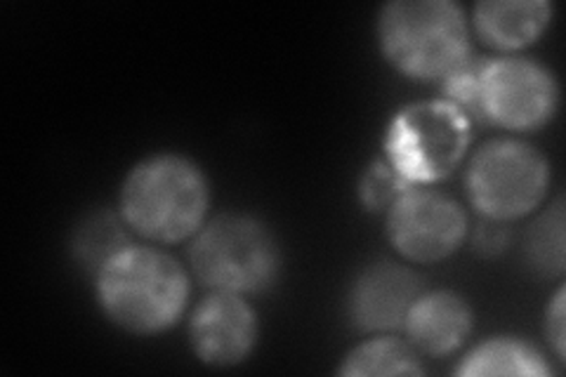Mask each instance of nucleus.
<instances>
[{
    "mask_svg": "<svg viewBox=\"0 0 566 377\" xmlns=\"http://www.w3.org/2000/svg\"><path fill=\"white\" fill-rule=\"evenodd\" d=\"M260 318L248 297L210 291L189 316V345L208 368H237L253 356Z\"/></svg>",
    "mask_w": 566,
    "mask_h": 377,
    "instance_id": "1a4fd4ad",
    "label": "nucleus"
},
{
    "mask_svg": "<svg viewBox=\"0 0 566 377\" xmlns=\"http://www.w3.org/2000/svg\"><path fill=\"white\" fill-rule=\"evenodd\" d=\"M422 291V281L411 266L392 260L364 264L347 289V318L368 335L401 331L406 314Z\"/></svg>",
    "mask_w": 566,
    "mask_h": 377,
    "instance_id": "9d476101",
    "label": "nucleus"
},
{
    "mask_svg": "<svg viewBox=\"0 0 566 377\" xmlns=\"http://www.w3.org/2000/svg\"><path fill=\"white\" fill-rule=\"evenodd\" d=\"M376 33L385 62L416 83H441L472 55L470 17L455 0H392Z\"/></svg>",
    "mask_w": 566,
    "mask_h": 377,
    "instance_id": "7ed1b4c3",
    "label": "nucleus"
},
{
    "mask_svg": "<svg viewBox=\"0 0 566 377\" xmlns=\"http://www.w3.org/2000/svg\"><path fill=\"white\" fill-rule=\"evenodd\" d=\"M283 255L274 231L251 212H222L189 245V269L208 291L260 295L276 285Z\"/></svg>",
    "mask_w": 566,
    "mask_h": 377,
    "instance_id": "20e7f679",
    "label": "nucleus"
},
{
    "mask_svg": "<svg viewBox=\"0 0 566 377\" xmlns=\"http://www.w3.org/2000/svg\"><path fill=\"white\" fill-rule=\"evenodd\" d=\"M340 375L347 377H395V375H424L422 356L401 337L378 333L352 347L343 364Z\"/></svg>",
    "mask_w": 566,
    "mask_h": 377,
    "instance_id": "4468645a",
    "label": "nucleus"
},
{
    "mask_svg": "<svg viewBox=\"0 0 566 377\" xmlns=\"http://www.w3.org/2000/svg\"><path fill=\"white\" fill-rule=\"evenodd\" d=\"M130 243V229L123 222L120 214L102 208L87 212L74 227L71 253H74V260L87 274L95 276L106 260L114 258L118 250Z\"/></svg>",
    "mask_w": 566,
    "mask_h": 377,
    "instance_id": "2eb2a0df",
    "label": "nucleus"
},
{
    "mask_svg": "<svg viewBox=\"0 0 566 377\" xmlns=\"http://www.w3.org/2000/svg\"><path fill=\"white\" fill-rule=\"evenodd\" d=\"M474 326L470 302L455 291H422L403 321V335L420 356L447 358L468 343Z\"/></svg>",
    "mask_w": 566,
    "mask_h": 377,
    "instance_id": "9b49d317",
    "label": "nucleus"
},
{
    "mask_svg": "<svg viewBox=\"0 0 566 377\" xmlns=\"http://www.w3.org/2000/svg\"><path fill=\"white\" fill-rule=\"evenodd\" d=\"M564 199L557 196V199L528 224L524 233V260L531 266V272H536L545 279H555L564 274Z\"/></svg>",
    "mask_w": 566,
    "mask_h": 377,
    "instance_id": "dca6fc26",
    "label": "nucleus"
},
{
    "mask_svg": "<svg viewBox=\"0 0 566 377\" xmlns=\"http://www.w3.org/2000/svg\"><path fill=\"white\" fill-rule=\"evenodd\" d=\"M551 160L520 137H495L468 164L465 189L472 208L489 222H517L536 212L551 189Z\"/></svg>",
    "mask_w": 566,
    "mask_h": 377,
    "instance_id": "39448f33",
    "label": "nucleus"
},
{
    "mask_svg": "<svg viewBox=\"0 0 566 377\" xmlns=\"http://www.w3.org/2000/svg\"><path fill=\"white\" fill-rule=\"evenodd\" d=\"M470 147V116L449 100H428L395 114L385 160L403 185L430 187L458 168Z\"/></svg>",
    "mask_w": 566,
    "mask_h": 377,
    "instance_id": "423d86ee",
    "label": "nucleus"
},
{
    "mask_svg": "<svg viewBox=\"0 0 566 377\" xmlns=\"http://www.w3.org/2000/svg\"><path fill=\"white\" fill-rule=\"evenodd\" d=\"M564 285H557L555 295L551 297L545 307V337L547 345H551L557 362H564V349H566V321H564Z\"/></svg>",
    "mask_w": 566,
    "mask_h": 377,
    "instance_id": "a211bd4d",
    "label": "nucleus"
},
{
    "mask_svg": "<svg viewBox=\"0 0 566 377\" xmlns=\"http://www.w3.org/2000/svg\"><path fill=\"white\" fill-rule=\"evenodd\" d=\"M406 187L387 160H374L359 177V201L366 210H387Z\"/></svg>",
    "mask_w": 566,
    "mask_h": 377,
    "instance_id": "f3484780",
    "label": "nucleus"
},
{
    "mask_svg": "<svg viewBox=\"0 0 566 377\" xmlns=\"http://www.w3.org/2000/svg\"><path fill=\"white\" fill-rule=\"evenodd\" d=\"M99 312L137 337L164 335L182 321L191 297L185 264L161 245L130 243L93 276Z\"/></svg>",
    "mask_w": 566,
    "mask_h": 377,
    "instance_id": "f257e3e1",
    "label": "nucleus"
},
{
    "mask_svg": "<svg viewBox=\"0 0 566 377\" xmlns=\"http://www.w3.org/2000/svg\"><path fill=\"white\" fill-rule=\"evenodd\" d=\"M463 377H545L553 375V366L545 354L524 337L493 335L476 343L455 368Z\"/></svg>",
    "mask_w": 566,
    "mask_h": 377,
    "instance_id": "ddd939ff",
    "label": "nucleus"
},
{
    "mask_svg": "<svg viewBox=\"0 0 566 377\" xmlns=\"http://www.w3.org/2000/svg\"><path fill=\"white\" fill-rule=\"evenodd\" d=\"M553 14L551 0H482L472 8L470 29L482 43L515 55L541 39Z\"/></svg>",
    "mask_w": 566,
    "mask_h": 377,
    "instance_id": "f8f14e48",
    "label": "nucleus"
},
{
    "mask_svg": "<svg viewBox=\"0 0 566 377\" xmlns=\"http://www.w3.org/2000/svg\"><path fill=\"white\" fill-rule=\"evenodd\" d=\"M210 182L191 156L149 154L123 177L118 214L139 239L175 245L197 237L208 222Z\"/></svg>",
    "mask_w": 566,
    "mask_h": 377,
    "instance_id": "f03ea898",
    "label": "nucleus"
},
{
    "mask_svg": "<svg viewBox=\"0 0 566 377\" xmlns=\"http://www.w3.org/2000/svg\"><path fill=\"white\" fill-rule=\"evenodd\" d=\"M387 241L411 264H437L455 255L470 237L465 208L432 187H406L385 210Z\"/></svg>",
    "mask_w": 566,
    "mask_h": 377,
    "instance_id": "6e6552de",
    "label": "nucleus"
},
{
    "mask_svg": "<svg viewBox=\"0 0 566 377\" xmlns=\"http://www.w3.org/2000/svg\"><path fill=\"white\" fill-rule=\"evenodd\" d=\"M559 81L541 60L524 55L482 57L472 118L507 133H536L559 112Z\"/></svg>",
    "mask_w": 566,
    "mask_h": 377,
    "instance_id": "0eeeda50",
    "label": "nucleus"
},
{
    "mask_svg": "<svg viewBox=\"0 0 566 377\" xmlns=\"http://www.w3.org/2000/svg\"><path fill=\"white\" fill-rule=\"evenodd\" d=\"M507 245V231L501 222H489L484 220L480 227L474 229V248L484 255H499Z\"/></svg>",
    "mask_w": 566,
    "mask_h": 377,
    "instance_id": "6ab92c4d",
    "label": "nucleus"
}]
</instances>
